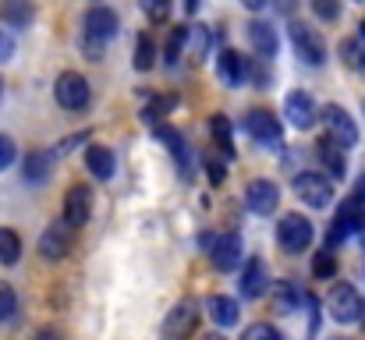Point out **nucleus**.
I'll list each match as a JSON object with an SVG mask.
<instances>
[{
    "label": "nucleus",
    "instance_id": "f257e3e1",
    "mask_svg": "<svg viewBox=\"0 0 365 340\" xmlns=\"http://www.w3.org/2000/svg\"><path fill=\"white\" fill-rule=\"evenodd\" d=\"M206 252H210V262L220 269V273H231L238 269L245 259V248H242V237L235 230H224V234H206L202 237Z\"/></svg>",
    "mask_w": 365,
    "mask_h": 340
},
{
    "label": "nucleus",
    "instance_id": "f03ea898",
    "mask_svg": "<svg viewBox=\"0 0 365 340\" xmlns=\"http://www.w3.org/2000/svg\"><path fill=\"white\" fill-rule=\"evenodd\" d=\"M312 237H316V227H312L309 217H302V213H284V217H280V224H277V241H280L284 252L302 255V252L312 244Z\"/></svg>",
    "mask_w": 365,
    "mask_h": 340
},
{
    "label": "nucleus",
    "instance_id": "7ed1b4c3",
    "mask_svg": "<svg viewBox=\"0 0 365 340\" xmlns=\"http://www.w3.org/2000/svg\"><path fill=\"white\" fill-rule=\"evenodd\" d=\"M242 128L259 145H266V149H280L284 145V128H280V120H277L273 110H262V107L248 110L242 117Z\"/></svg>",
    "mask_w": 365,
    "mask_h": 340
},
{
    "label": "nucleus",
    "instance_id": "20e7f679",
    "mask_svg": "<svg viewBox=\"0 0 365 340\" xmlns=\"http://www.w3.org/2000/svg\"><path fill=\"white\" fill-rule=\"evenodd\" d=\"M323 124H327V138L330 142H337L341 149H351V145H359V124H355V117L344 110L341 103H327L323 110Z\"/></svg>",
    "mask_w": 365,
    "mask_h": 340
},
{
    "label": "nucleus",
    "instance_id": "39448f33",
    "mask_svg": "<svg viewBox=\"0 0 365 340\" xmlns=\"http://www.w3.org/2000/svg\"><path fill=\"white\" fill-rule=\"evenodd\" d=\"M53 96H57V103H61L64 110L78 113V110H86V107H89V100H93V89H89L86 75H78V71H64V75H57Z\"/></svg>",
    "mask_w": 365,
    "mask_h": 340
},
{
    "label": "nucleus",
    "instance_id": "423d86ee",
    "mask_svg": "<svg viewBox=\"0 0 365 340\" xmlns=\"http://www.w3.org/2000/svg\"><path fill=\"white\" fill-rule=\"evenodd\" d=\"M287 32H291V46H294V53H298L305 64L319 68V64L327 61V43H323L319 29H312V25H305V21H291Z\"/></svg>",
    "mask_w": 365,
    "mask_h": 340
},
{
    "label": "nucleus",
    "instance_id": "0eeeda50",
    "mask_svg": "<svg viewBox=\"0 0 365 340\" xmlns=\"http://www.w3.org/2000/svg\"><path fill=\"white\" fill-rule=\"evenodd\" d=\"M327 312L334 323L348 326V323H359L362 319V298L351 284H334L330 287V298H327Z\"/></svg>",
    "mask_w": 365,
    "mask_h": 340
},
{
    "label": "nucleus",
    "instance_id": "6e6552de",
    "mask_svg": "<svg viewBox=\"0 0 365 340\" xmlns=\"http://www.w3.org/2000/svg\"><path fill=\"white\" fill-rule=\"evenodd\" d=\"M294 195L312 210H327L334 202V181L323 177V174H298L294 177Z\"/></svg>",
    "mask_w": 365,
    "mask_h": 340
},
{
    "label": "nucleus",
    "instance_id": "1a4fd4ad",
    "mask_svg": "<svg viewBox=\"0 0 365 340\" xmlns=\"http://www.w3.org/2000/svg\"><path fill=\"white\" fill-rule=\"evenodd\" d=\"M195 326H199V309H195V302H178L170 312H167V319H163V340H188L195 334Z\"/></svg>",
    "mask_w": 365,
    "mask_h": 340
},
{
    "label": "nucleus",
    "instance_id": "9d476101",
    "mask_svg": "<svg viewBox=\"0 0 365 340\" xmlns=\"http://www.w3.org/2000/svg\"><path fill=\"white\" fill-rule=\"evenodd\" d=\"M75 234H78V230H71L64 220H53V224L39 234V255H43L46 262H61V259L71 252Z\"/></svg>",
    "mask_w": 365,
    "mask_h": 340
},
{
    "label": "nucleus",
    "instance_id": "9b49d317",
    "mask_svg": "<svg viewBox=\"0 0 365 340\" xmlns=\"http://www.w3.org/2000/svg\"><path fill=\"white\" fill-rule=\"evenodd\" d=\"M89 217H93V188L89 185H71L68 195H64V217L61 220L71 230H78V227L89 224Z\"/></svg>",
    "mask_w": 365,
    "mask_h": 340
},
{
    "label": "nucleus",
    "instance_id": "f8f14e48",
    "mask_svg": "<svg viewBox=\"0 0 365 340\" xmlns=\"http://www.w3.org/2000/svg\"><path fill=\"white\" fill-rule=\"evenodd\" d=\"M245 206H248L255 217H273V210L280 206V188H277L273 181H266V177H255V181H248V188H245Z\"/></svg>",
    "mask_w": 365,
    "mask_h": 340
},
{
    "label": "nucleus",
    "instance_id": "ddd939ff",
    "mask_svg": "<svg viewBox=\"0 0 365 340\" xmlns=\"http://www.w3.org/2000/svg\"><path fill=\"white\" fill-rule=\"evenodd\" d=\"M153 135H156V142H163V149L174 156L178 174H181V177H192V153H188L185 135H181L178 128H170V124H156V128H153Z\"/></svg>",
    "mask_w": 365,
    "mask_h": 340
},
{
    "label": "nucleus",
    "instance_id": "4468645a",
    "mask_svg": "<svg viewBox=\"0 0 365 340\" xmlns=\"http://www.w3.org/2000/svg\"><path fill=\"white\" fill-rule=\"evenodd\" d=\"M118 29H121V21H118V14L110 11V7H89L86 11V39L89 43H107V39H114L118 36Z\"/></svg>",
    "mask_w": 365,
    "mask_h": 340
},
{
    "label": "nucleus",
    "instance_id": "2eb2a0df",
    "mask_svg": "<svg viewBox=\"0 0 365 340\" xmlns=\"http://www.w3.org/2000/svg\"><path fill=\"white\" fill-rule=\"evenodd\" d=\"M284 113H287V120L294 124V128H312L316 120H319V107H316V100L309 96V93H302V89H294V93H287V100H284Z\"/></svg>",
    "mask_w": 365,
    "mask_h": 340
},
{
    "label": "nucleus",
    "instance_id": "dca6fc26",
    "mask_svg": "<svg viewBox=\"0 0 365 340\" xmlns=\"http://www.w3.org/2000/svg\"><path fill=\"white\" fill-rule=\"evenodd\" d=\"M217 71H220V82H224L227 89H242L245 82L252 78V64L245 61L238 50H224V53L217 57Z\"/></svg>",
    "mask_w": 365,
    "mask_h": 340
},
{
    "label": "nucleus",
    "instance_id": "f3484780",
    "mask_svg": "<svg viewBox=\"0 0 365 340\" xmlns=\"http://www.w3.org/2000/svg\"><path fill=\"white\" fill-rule=\"evenodd\" d=\"M269 269H266V262L259 259V255H252L248 262H245V269H242V294L245 298H262L266 291H269Z\"/></svg>",
    "mask_w": 365,
    "mask_h": 340
},
{
    "label": "nucleus",
    "instance_id": "a211bd4d",
    "mask_svg": "<svg viewBox=\"0 0 365 340\" xmlns=\"http://www.w3.org/2000/svg\"><path fill=\"white\" fill-rule=\"evenodd\" d=\"M248 43H252V50H255L262 61H273V57H277V46H280L277 29H273L269 21H262V18L248 21Z\"/></svg>",
    "mask_w": 365,
    "mask_h": 340
},
{
    "label": "nucleus",
    "instance_id": "6ab92c4d",
    "mask_svg": "<svg viewBox=\"0 0 365 340\" xmlns=\"http://www.w3.org/2000/svg\"><path fill=\"white\" fill-rule=\"evenodd\" d=\"M86 167L93 170V177L110 181L114 170H118V156H114V149H107V145H89V149H86Z\"/></svg>",
    "mask_w": 365,
    "mask_h": 340
},
{
    "label": "nucleus",
    "instance_id": "aec40b11",
    "mask_svg": "<svg viewBox=\"0 0 365 340\" xmlns=\"http://www.w3.org/2000/svg\"><path fill=\"white\" fill-rule=\"evenodd\" d=\"M36 18V4L32 0H0V21L7 29H25Z\"/></svg>",
    "mask_w": 365,
    "mask_h": 340
},
{
    "label": "nucleus",
    "instance_id": "412c9836",
    "mask_svg": "<svg viewBox=\"0 0 365 340\" xmlns=\"http://www.w3.org/2000/svg\"><path fill=\"white\" fill-rule=\"evenodd\" d=\"M316 156H319V163L330 170V177H334V181H341V177L348 174V160H344V149H341L337 142H330V138H319V145H316Z\"/></svg>",
    "mask_w": 365,
    "mask_h": 340
},
{
    "label": "nucleus",
    "instance_id": "4be33fe9",
    "mask_svg": "<svg viewBox=\"0 0 365 340\" xmlns=\"http://www.w3.org/2000/svg\"><path fill=\"white\" fill-rule=\"evenodd\" d=\"M206 312H210V319H213L217 326H235L242 309H238L235 298H227V294H213V298H206Z\"/></svg>",
    "mask_w": 365,
    "mask_h": 340
},
{
    "label": "nucleus",
    "instance_id": "5701e85b",
    "mask_svg": "<svg viewBox=\"0 0 365 340\" xmlns=\"http://www.w3.org/2000/svg\"><path fill=\"white\" fill-rule=\"evenodd\" d=\"M269 291H273V309L284 312V316H291L302 305V294H298V287L291 280H277V284H269Z\"/></svg>",
    "mask_w": 365,
    "mask_h": 340
},
{
    "label": "nucleus",
    "instance_id": "b1692460",
    "mask_svg": "<svg viewBox=\"0 0 365 340\" xmlns=\"http://www.w3.org/2000/svg\"><path fill=\"white\" fill-rule=\"evenodd\" d=\"M50 167H53V156L43 153V149H36V153L25 156L21 174H25V181H46V177H50Z\"/></svg>",
    "mask_w": 365,
    "mask_h": 340
},
{
    "label": "nucleus",
    "instance_id": "393cba45",
    "mask_svg": "<svg viewBox=\"0 0 365 340\" xmlns=\"http://www.w3.org/2000/svg\"><path fill=\"white\" fill-rule=\"evenodd\" d=\"M210 135H213V142L220 145L224 160H231V156H235V135H231V120H227L224 113L210 117Z\"/></svg>",
    "mask_w": 365,
    "mask_h": 340
},
{
    "label": "nucleus",
    "instance_id": "a878e982",
    "mask_svg": "<svg viewBox=\"0 0 365 340\" xmlns=\"http://www.w3.org/2000/svg\"><path fill=\"white\" fill-rule=\"evenodd\" d=\"M337 53H341L344 68H351V71H362V68H365V43L359 39V36H348V39H341Z\"/></svg>",
    "mask_w": 365,
    "mask_h": 340
},
{
    "label": "nucleus",
    "instance_id": "bb28decb",
    "mask_svg": "<svg viewBox=\"0 0 365 340\" xmlns=\"http://www.w3.org/2000/svg\"><path fill=\"white\" fill-rule=\"evenodd\" d=\"M174 107H178V96H174V93H163V96H153V100L145 103L142 117L156 128V124H163V120H167V113L174 110Z\"/></svg>",
    "mask_w": 365,
    "mask_h": 340
},
{
    "label": "nucleus",
    "instance_id": "cd10ccee",
    "mask_svg": "<svg viewBox=\"0 0 365 340\" xmlns=\"http://www.w3.org/2000/svg\"><path fill=\"white\" fill-rule=\"evenodd\" d=\"M156 57H160L156 39H153L149 32H142V36H138V43H135V68H138V71H153Z\"/></svg>",
    "mask_w": 365,
    "mask_h": 340
},
{
    "label": "nucleus",
    "instance_id": "c85d7f7f",
    "mask_svg": "<svg viewBox=\"0 0 365 340\" xmlns=\"http://www.w3.org/2000/svg\"><path fill=\"white\" fill-rule=\"evenodd\" d=\"M210 43H213V36H210V29L206 25H188V57H195V61H202L206 53H210Z\"/></svg>",
    "mask_w": 365,
    "mask_h": 340
},
{
    "label": "nucleus",
    "instance_id": "c756f323",
    "mask_svg": "<svg viewBox=\"0 0 365 340\" xmlns=\"http://www.w3.org/2000/svg\"><path fill=\"white\" fill-rule=\"evenodd\" d=\"M21 259V237L11 227H0V266H14Z\"/></svg>",
    "mask_w": 365,
    "mask_h": 340
},
{
    "label": "nucleus",
    "instance_id": "7c9ffc66",
    "mask_svg": "<svg viewBox=\"0 0 365 340\" xmlns=\"http://www.w3.org/2000/svg\"><path fill=\"white\" fill-rule=\"evenodd\" d=\"M185 43H188V25H181V29H174V32H170V39H167V46H163V57H167V64H178V61H181V53H185Z\"/></svg>",
    "mask_w": 365,
    "mask_h": 340
},
{
    "label": "nucleus",
    "instance_id": "2f4dec72",
    "mask_svg": "<svg viewBox=\"0 0 365 340\" xmlns=\"http://www.w3.org/2000/svg\"><path fill=\"white\" fill-rule=\"evenodd\" d=\"M334 273H337V259H334V252H330V248L316 252V255H312V277H316V280H330Z\"/></svg>",
    "mask_w": 365,
    "mask_h": 340
},
{
    "label": "nucleus",
    "instance_id": "473e14b6",
    "mask_svg": "<svg viewBox=\"0 0 365 340\" xmlns=\"http://www.w3.org/2000/svg\"><path fill=\"white\" fill-rule=\"evenodd\" d=\"M14 316H18V294L11 284L0 280V323H11Z\"/></svg>",
    "mask_w": 365,
    "mask_h": 340
},
{
    "label": "nucleus",
    "instance_id": "72a5a7b5",
    "mask_svg": "<svg viewBox=\"0 0 365 340\" xmlns=\"http://www.w3.org/2000/svg\"><path fill=\"white\" fill-rule=\"evenodd\" d=\"M202 160H206V174H210V181H213V185H224V181H227V160L217 156V149H210Z\"/></svg>",
    "mask_w": 365,
    "mask_h": 340
},
{
    "label": "nucleus",
    "instance_id": "f704fd0d",
    "mask_svg": "<svg viewBox=\"0 0 365 340\" xmlns=\"http://www.w3.org/2000/svg\"><path fill=\"white\" fill-rule=\"evenodd\" d=\"M138 4H142V14H145L153 25L167 21V18H170V7H174L170 0H138Z\"/></svg>",
    "mask_w": 365,
    "mask_h": 340
},
{
    "label": "nucleus",
    "instance_id": "c9c22d12",
    "mask_svg": "<svg viewBox=\"0 0 365 340\" xmlns=\"http://www.w3.org/2000/svg\"><path fill=\"white\" fill-rule=\"evenodd\" d=\"M309 4H312L316 18H323V21H337L341 18V0H309Z\"/></svg>",
    "mask_w": 365,
    "mask_h": 340
},
{
    "label": "nucleus",
    "instance_id": "e433bc0d",
    "mask_svg": "<svg viewBox=\"0 0 365 340\" xmlns=\"http://www.w3.org/2000/svg\"><path fill=\"white\" fill-rule=\"evenodd\" d=\"M242 340H284L269 323H252L248 330H245V337Z\"/></svg>",
    "mask_w": 365,
    "mask_h": 340
},
{
    "label": "nucleus",
    "instance_id": "4c0bfd02",
    "mask_svg": "<svg viewBox=\"0 0 365 340\" xmlns=\"http://www.w3.org/2000/svg\"><path fill=\"white\" fill-rule=\"evenodd\" d=\"M14 160H18V149H14V142H11L7 135H0V170H7Z\"/></svg>",
    "mask_w": 365,
    "mask_h": 340
},
{
    "label": "nucleus",
    "instance_id": "58836bf2",
    "mask_svg": "<svg viewBox=\"0 0 365 340\" xmlns=\"http://www.w3.org/2000/svg\"><path fill=\"white\" fill-rule=\"evenodd\" d=\"M11 57H14V32L0 29V61H11Z\"/></svg>",
    "mask_w": 365,
    "mask_h": 340
},
{
    "label": "nucleus",
    "instance_id": "ea45409f",
    "mask_svg": "<svg viewBox=\"0 0 365 340\" xmlns=\"http://www.w3.org/2000/svg\"><path fill=\"white\" fill-rule=\"evenodd\" d=\"M32 340H64V334H61V330H53V326H46V330H39Z\"/></svg>",
    "mask_w": 365,
    "mask_h": 340
},
{
    "label": "nucleus",
    "instance_id": "a19ab883",
    "mask_svg": "<svg viewBox=\"0 0 365 340\" xmlns=\"http://www.w3.org/2000/svg\"><path fill=\"white\" fill-rule=\"evenodd\" d=\"M242 4L248 11H262V7H266V0H242Z\"/></svg>",
    "mask_w": 365,
    "mask_h": 340
},
{
    "label": "nucleus",
    "instance_id": "79ce46f5",
    "mask_svg": "<svg viewBox=\"0 0 365 340\" xmlns=\"http://www.w3.org/2000/svg\"><path fill=\"white\" fill-rule=\"evenodd\" d=\"M185 11H188V14H195V11H199V0H185Z\"/></svg>",
    "mask_w": 365,
    "mask_h": 340
},
{
    "label": "nucleus",
    "instance_id": "37998d69",
    "mask_svg": "<svg viewBox=\"0 0 365 340\" xmlns=\"http://www.w3.org/2000/svg\"><path fill=\"white\" fill-rule=\"evenodd\" d=\"M359 39H362V43H365V21H362V25H359Z\"/></svg>",
    "mask_w": 365,
    "mask_h": 340
},
{
    "label": "nucleus",
    "instance_id": "c03bdc74",
    "mask_svg": "<svg viewBox=\"0 0 365 340\" xmlns=\"http://www.w3.org/2000/svg\"><path fill=\"white\" fill-rule=\"evenodd\" d=\"M202 340H227V337H220V334H210V337H202Z\"/></svg>",
    "mask_w": 365,
    "mask_h": 340
},
{
    "label": "nucleus",
    "instance_id": "a18cd8bd",
    "mask_svg": "<svg viewBox=\"0 0 365 340\" xmlns=\"http://www.w3.org/2000/svg\"><path fill=\"white\" fill-rule=\"evenodd\" d=\"M359 192H362V195H365V174H362V181H359Z\"/></svg>",
    "mask_w": 365,
    "mask_h": 340
},
{
    "label": "nucleus",
    "instance_id": "49530a36",
    "mask_svg": "<svg viewBox=\"0 0 365 340\" xmlns=\"http://www.w3.org/2000/svg\"><path fill=\"white\" fill-rule=\"evenodd\" d=\"M359 323H362V326H365V302H362V319H359Z\"/></svg>",
    "mask_w": 365,
    "mask_h": 340
},
{
    "label": "nucleus",
    "instance_id": "de8ad7c7",
    "mask_svg": "<svg viewBox=\"0 0 365 340\" xmlns=\"http://www.w3.org/2000/svg\"><path fill=\"white\" fill-rule=\"evenodd\" d=\"M330 340H348V337H330Z\"/></svg>",
    "mask_w": 365,
    "mask_h": 340
},
{
    "label": "nucleus",
    "instance_id": "09e8293b",
    "mask_svg": "<svg viewBox=\"0 0 365 340\" xmlns=\"http://www.w3.org/2000/svg\"><path fill=\"white\" fill-rule=\"evenodd\" d=\"M0 93H4V78H0Z\"/></svg>",
    "mask_w": 365,
    "mask_h": 340
},
{
    "label": "nucleus",
    "instance_id": "8fccbe9b",
    "mask_svg": "<svg viewBox=\"0 0 365 340\" xmlns=\"http://www.w3.org/2000/svg\"><path fill=\"white\" fill-rule=\"evenodd\" d=\"M359 4H365V0H359Z\"/></svg>",
    "mask_w": 365,
    "mask_h": 340
},
{
    "label": "nucleus",
    "instance_id": "3c124183",
    "mask_svg": "<svg viewBox=\"0 0 365 340\" xmlns=\"http://www.w3.org/2000/svg\"><path fill=\"white\" fill-rule=\"evenodd\" d=\"M362 241H365V237H362Z\"/></svg>",
    "mask_w": 365,
    "mask_h": 340
}]
</instances>
